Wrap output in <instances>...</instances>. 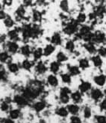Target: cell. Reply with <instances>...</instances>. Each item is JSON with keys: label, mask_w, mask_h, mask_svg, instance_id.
<instances>
[{"label": "cell", "mask_w": 106, "mask_h": 123, "mask_svg": "<svg viewBox=\"0 0 106 123\" xmlns=\"http://www.w3.org/2000/svg\"><path fill=\"white\" fill-rule=\"evenodd\" d=\"M65 49L70 53H73L76 49V45H75V42L73 40H68L66 42L65 44Z\"/></svg>", "instance_id": "d4e9b609"}, {"label": "cell", "mask_w": 106, "mask_h": 123, "mask_svg": "<svg viewBox=\"0 0 106 123\" xmlns=\"http://www.w3.org/2000/svg\"><path fill=\"white\" fill-rule=\"evenodd\" d=\"M92 63L93 64L95 68H100L103 65V61L101 56H99V55H94L90 59Z\"/></svg>", "instance_id": "e0dca14e"}, {"label": "cell", "mask_w": 106, "mask_h": 123, "mask_svg": "<svg viewBox=\"0 0 106 123\" xmlns=\"http://www.w3.org/2000/svg\"><path fill=\"white\" fill-rule=\"evenodd\" d=\"M60 66H61V65L59 62H52L50 64L49 68H50V71L53 74H57L60 71Z\"/></svg>", "instance_id": "4316f807"}, {"label": "cell", "mask_w": 106, "mask_h": 123, "mask_svg": "<svg viewBox=\"0 0 106 123\" xmlns=\"http://www.w3.org/2000/svg\"><path fill=\"white\" fill-rule=\"evenodd\" d=\"M93 120L95 123H106V115L102 113L94 115Z\"/></svg>", "instance_id": "603a6c76"}, {"label": "cell", "mask_w": 106, "mask_h": 123, "mask_svg": "<svg viewBox=\"0 0 106 123\" xmlns=\"http://www.w3.org/2000/svg\"><path fill=\"white\" fill-rule=\"evenodd\" d=\"M55 113L58 116H59V117H61L62 119L67 118L70 115L67 107H64V106H61L58 108H56Z\"/></svg>", "instance_id": "30bf717a"}, {"label": "cell", "mask_w": 106, "mask_h": 123, "mask_svg": "<svg viewBox=\"0 0 106 123\" xmlns=\"http://www.w3.org/2000/svg\"><path fill=\"white\" fill-rule=\"evenodd\" d=\"M5 3L7 4V5H11L12 3V1H5Z\"/></svg>", "instance_id": "681fc988"}, {"label": "cell", "mask_w": 106, "mask_h": 123, "mask_svg": "<svg viewBox=\"0 0 106 123\" xmlns=\"http://www.w3.org/2000/svg\"><path fill=\"white\" fill-rule=\"evenodd\" d=\"M61 80L66 84H70L72 82V76L69 73H64L61 75Z\"/></svg>", "instance_id": "83f0119b"}, {"label": "cell", "mask_w": 106, "mask_h": 123, "mask_svg": "<svg viewBox=\"0 0 106 123\" xmlns=\"http://www.w3.org/2000/svg\"><path fill=\"white\" fill-rule=\"evenodd\" d=\"M69 123H83V120L79 115L70 116L69 119Z\"/></svg>", "instance_id": "1f68e13d"}, {"label": "cell", "mask_w": 106, "mask_h": 123, "mask_svg": "<svg viewBox=\"0 0 106 123\" xmlns=\"http://www.w3.org/2000/svg\"><path fill=\"white\" fill-rule=\"evenodd\" d=\"M97 53L99 56L102 58H106V47L101 46L97 49Z\"/></svg>", "instance_id": "e575fe53"}, {"label": "cell", "mask_w": 106, "mask_h": 123, "mask_svg": "<svg viewBox=\"0 0 106 123\" xmlns=\"http://www.w3.org/2000/svg\"><path fill=\"white\" fill-rule=\"evenodd\" d=\"M90 32H92V26H90L88 25L81 26L78 29V32L80 36L82 37H82H84V35H88Z\"/></svg>", "instance_id": "2e32d148"}, {"label": "cell", "mask_w": 106, "mask_h": 123, "mask_svg": "<svg viewBox=\"0 0 106 123\" xmlns=\"http://www.w3.org/2000/svg\"><path fill=\"white\" fill-rule=\"evenodd\" d=\"M92 89V84L89 81H82L78 86V91L82 94L88 93Z\"/></svg>", "instance_id": "ba28073f"}, {"label": "cell", "mask_w": 106, "mask_h": 123, "mask_svg": "<svg viewBox=\"0 0 106 123\" xmlns=\"http://www.w3.org/2000/svg\"><path fill=\"white\" fill-rule=\"evenodd\" d=\"M93 43L95 44H102L106 42V35L104 32L101 30H97L93 32Z\"/></svg>", "instance_id": "277c9868"}, {"label": "cell", "mask_w": 106, "mask_h": 123, "mask_svg": "<svg viewBox=\"0 0 106 123\" xmlns=\"http://www.w3.org/2000/svg\"><path fill=\"white\" fill-rule=\"evenodd\" d=\"M37 123H45V122L43 121V120H40V121H39L38 122H37Z\"/></svg>", "instance_id": "816d5d0a"}, {"label": "cell", "mask_w": 106, "mask_h": 123, "mask_svg": "<svg viewBox=\"0 0 106 123\" xmlns=\"http://www.w3.org/2000/svg\"><path fill=\"white\" fill-rule=\"evenodd\" d=\"M93 82L99 87L104 86L106 83V75L103 74H101L95 76L93 77Z\"/></svg>", "instance_id": "4fadbf2b"}, {"label": "cell", "mask_w": 106, "mask_h": 123, "mask_svg": "<svg viewBox=\"0 0 106 123\" xmlns=\"http://www.w3.org/2000/svg\"><path fill=\"white\" fill-rule=\"evenodd\" d=\"M8 48L9 52L12 53H15L18 50L19 46L16 42H9L8 44Z\"/></svg>", "instance_id": "f546056e"}, {"label": "cell", "mask_w": 106, "mask_h": 123, "mask_svg": "<svg viewBox=\"0 0 106 123\" xmlns=\"http://www.w3.org/2000/svg\"><path fill=\"white\" fill-rule=\"evenodd\" d=\"M14 101L20 107H25L28 104V100L24 95H17L14 97Z\"/></svg>", "instance_id": "8fae6325"}, {"label": "cell", "mask_w": 106, "mask_h": 123, "mask_svg": "<svg viewBox=\"0 0 106 123\" xmlns=\"http://www.w3.org/2000/svg\"><path fill=\"white\" fill-rule=\"evenodd\" d=\"M55 50V47L53 44H48L43 49V55L45 56H49L51 54H52Z\"/></svg>", "instance_id": "cb8c5ba5"}, {"label": "cell", "mask_w": 106, "mask_h": 123, "mask_svg": "<svg viewBox=\"0 0 106 123\" xmlns=\"http://www.w3.org/2000/svg\"><path fill=\"white\" fill-rule=\"evenodd\" d=\"M51 42L52 43L53 45H61L62 43V38H61V35L58 32L55 33L52 36Z\"/></svg>", "instance_id": "44dd1931"}, {"label": "cell", "mask_w": 106, "mask_h": 123, "mask_svg": "<svg viewBox=\"0 0 106 123\" xmlns=\"http://www.w3.org/2000/svg\"><path fill=\"white\" fill-rule=\"evenodd\" d=\"M43 55V50L42 48L38 47V48L35 49V50L33 51V56L35 60L40 59L42 57Z\"/></svg>", "instance_id": "4dcf8cb0"}, {"label": "cell", "mask_w": 106, "mask_h": 123, "mask_svg": "<svg viewBox=\"0 0 106 123\" xmlns=\"http://www.w3.org/2000/svg\"><path fill=\"white\" fill-rule=\"evenodd\" d=\"M33 110L37 113L43 112L46 107V103L44 101H38L33 104Z\"/></svg>", "instance_id": "5bb4252c"}, {"label": "cell", "mask_w": 106, "mask_h": 123, "mask_svg": "<svg viewBox=\"0 0 106 123\" xmlns=\"http://www.w3.org/2000/svg\"><path fill=\"white\" fill-rule=\"evenodd\" d=\"M47 82L52 87H56V86H58V80L54 74H50L48 76Z\"/></svg>", "instance_id": "ffe728a7"}, {"label": "cell", "mask_w": 106, "mask_h": 123, "mask_svg": "<svg viewBox=\"0 0 106 123\" xmlns=\"http://www.w3.org/2000/svg\"><path fill=\"white\" fill-rule=\"evenodd\" d=\"M21 116V111L20 109H12L10 110L9 111V118L13 119V120H17L19 118H20Z\"/></svg>", "instance_id": "ac0fdd59"}, {"label": "cell", "mask_w": 106, "mask_h": 123, "mask_svg": "<svg viewBox=\"0 0 106 123\" xmlns=\"http://www.w3.org/2000/svg\"><path fill=\"white\" fill-rule=\"evenodd\" d=\"M87 18H88V17H87L86 14L84 13V12H82V11H80L79 13L78 14L77 17H76V20L77 21V23L78 24H82V23L86 22Z\"/></svg>", "instance_id": "484cf974"}, {"label": "cell", "mask_w": 106, "mask_h": 123, "mask_svg": "<svg viewBox=\"0 0 106 123\" xmlns=\"http://www.w3.org/2000/svg\"><path fill=\"white\" fill-rule=\"evenodd\" d=\"M2 8V6H1V5H0V9H1Z\"/></svg>", "instance_id": "f5cc1de1"}, {"label": "cell", "mask_w": 106, "mask_h": 123, "mask_svg": "<svg viewBox=\"0 0 106 123\" xmlns=\"http://www.w3.org/2000/svg\"><path fill=\"white\" fill-rule=\"evenodd\" d=\"M25 13H26V11H25V8L23 6H20V8H19L17 11H16V14L17 15V17H23L24 15H25Z\"/></svg>", "instance_id": "b9f144b4"}, {"label": "cell", "mask_w": 106, "mask_h": 123, "mask_svg": "<svg viewBox=\"0 0 106 123\" xmlns=\"http://www.w3.org/2000/svg\"><path fill=\"white\" fill-rule=\"evenodd\" d=\"M32 50H31V48L28 45H24L21 48V53L25 56H29Z\"/></svg>", "instance_id": "d6a6232c"}, {"label": "cell", "mask_w": 106, "mask_h": 123, "mask_svg": "<svg viewBox=\"0 0 106 123\" xmlns=\"http://www.w3.org/2000/svg\"><path fill=\"white\" fill-rule=\"evenodd\" d=\"M90 98L93 101L96 103H99L104 98L103 91L99 88L92 89L90 92Z\"/></svg>", "instance_id": "3957f363"}, {"label": "cell", "mask_w": 106, "mask_h": 123, "mask_svg": "<svg viewBox=\"0 0 106 123\" xmlns=\"http://www.w3.org/2000/svg\"><path fill=\"white\" fill-rule=\"evenodd\" d=\"M5 76V68H3L2 66H0V79L2 78Z\"/></svg>", "instance_id": "f6af8a7d"}, {"label": "cell", "mask_w": 106, "mask_h": 123, "mask_svg": "<svg viewBox=\"0 0 106 123\" xmlns=\"http://www.w3.org/2000/svg\"><path fill=\"white\" fill-rule=\"evenodd\" d=\"M8 69L12 73H16L19 71V66L16 63H11L8 65Z\"/></svg>", "instance_id": "ab89813d"}, {"label": "cell", "mask_w": 106, "mask_h": 123, "mask_svg": "<svg viewBox=\"0 0 106 123\" xmlns=\"http://www.w3.org/2000/svg\"><path fill=\"white\" fill-rule=\"evenodd\" d=\"M103 93H104V97L106 98V89H104V91H103Z\"/></svg>", "instance_id": "f907efd6"}, {"label": "cell", "mask_w": 106, "mask_h": 123, "mask_svg": "<svg viewBox=\"0 0 106 123\" xmlns=\"http://www.w3.org/2000/svg\"><path fill=\"white\" fill-rule=\"evenodd\" d=\"M78 67L80 69L85 70L90 67V62L87 58H82L78 60Z\"/></svg>", "instance_id": "d6986e66"}, {"label": "cell", "mask_w": 106, "mask_h": 123, "mask_svg": "<svg viewBox=\"0 0 106 123\" xmlns=\"http://www.w3.org/2000/svg\"><path fill=\"white\" fill-rule=\"evenodd\" d=\"M70 99L72 100L73 103L78 104L79 105V104H82L83 101V94L81 93L78 90L72 92L71 95H70Z\"/></svg>", "instance_id": "52a82bcc"}, {"label": "cell", "mask_w": 106, "mask_h": 123, "mask_svg": "<svg viewBox=\"0 0 106 123\" xmlns=\"http://www.w3.org/2000/svg\"><path fill=\"white\" fill-rule=\"evenodd\" d=\"M8 59H9V56H8V54L7 53H0V61L2 62H7Z\"/></svg>", "instance_id": "ee69618b"}, {"label": "cell", "mask_w": 106, "mask_h": 123, "mask_svg": "<svg viewBox=\"0 0 106 123\" xmlns=\"http://www.w3.org/2000/svg\"><path fill=\"white\" fill-rule=\"evenodd\" d=\"M18 32L16 30V29H14V30H11L8 32V36L9 38L12 40H16L18 38Z\"/></svg>", "instance_id": "60d3db41"}, {"label": "cell", "mask_w": 106, "mask_h": 123, "mask_svg": "<svg viewBox=\"0 0 106 123\" xmlns=\"http://www.w3.org/2000/svg\"><path fill=\"white\" fill-rule=\"evenodd\" d=\"M94 13L96 14V15L97 16L98 20L100 19L102 20V18L104 17L105 14H106V8H105V5L102 3V4H99L97 5L96 7L93 8V11Z\"/></svg>", "instance_id": "5b68a950"}, {"label": "cell", "mask_w": 106, "mask_h": 123, "mask_svg": "<svg viewBox=\"0 0 106 123\" xmlns=\"http://www.w3.org/2000/svg\"><path fill=\"white\" fill-rule=\"evenodd\" d=\"M6 17V14H5V12L2 11H0V19H5Z\"/></svg>", "instance_id": "7dc6e473"}, {"label": "cell", "mask_w": 106, "mask_h": 123, "mask_svg": "<svg viewBox=\"0 0 106 123\" xmlns=\"http://www.w3.org/2000/svg\"><path fill=\"white\" fill-rule=\"evenodd\" d=\"M32 18H33V20L34 22H40L42 19V14L40 11H33Z\"/></svg>", "instance_id": "d590c367"}, {"label": "cell", "mask_w": 106, "mask_h": 123, "mask_svg": "<svg viewBox=\"0 0 106 123\" xmlns=\"http://www.w3.org/2000/svg\"><path fill=\"white\" fill-rule=\"evenodd\" d=\"M56 58H57V62L59 63H61V62H64L67 61L68 60V56L67 55L63 53L60 51L58 54L57 56H56Z\"/></svg>", "instance_id": "f1b7e54d"}, {"label": "cell", "mask_w": 106, "mask_h": 123, "mask_svg": "<svg viewBox=\"0 0 106 123\" xmlns=\"http://www.w3.org/2000/svg\"><path fill=\"white\" fill-rule=\"evenodd\" d=\"M67 70H68V73H69L71 76H73V77L78 76L81 74L80 68L77 65H67Z\"/></svg>", "instance_id": "9a60e30c"}, {"label": "cell", "mask_w": 106, "mask_h": 123, "mask_svg": "<svg viewBox=\"0 0 106 123\" xmlns=\"http://www.w3.org/2000/svg\"><path fill=\"white\" fill-rule=\"evenodd\" d=\"M35 70H36V72L38 73L39 74H44L46 71L47 68L43 62H39L37 63V65H36Z\"/></svg>", "instance_id": "7402d4cb"}, {"label": "cell", "mask_w": 106, "mask_h": 123, "mask_svg": "<svg viewBox=\"0 0 106 123\" xmlns=\"http://www.w3.org/2000/svg\"><path fill=\"white\" fill-rule=\"evenodd\" d=\"M71 93H72L71 90L68 87L65 86V87L61 88L60 91V95H59L60 102L62 104H66V105L69 104V102L71 100L70 99Z\"/></svg>", "instance_id": "7a4b0ae2"}, {"label": "cell", "mask_w": 106, "mask_h": 123, "mask_svg": "<svg viewBox=\"0 0 106 123\" xmlns=\"http://www.w3.org/2000/svg\"><path fill=\"white\" fill-rule=\"evenodd\" d=\"M24 3L26 4V6H28V5H32V1H25Z\"/></svg>", "instance_id": "c3c4849f"}, {"label": "cell", "mask_w": 106, "mask_h": 123, "mask_svg": "<svg viewBox=\"0 0 106 123\" xmlns=\"http://www.w3.org/2000/svg\"><path fill=\"white\" fill-rule=\"evenodd\" d=\"M64 27H63V32L67 35H76L78 32L79 29V24L77 21L74 19H71L69 21H64Z\"/></svg>", "instance_id": "6da1fadb"}, {"label": "cell", "mask_w": 106, "mask_h": 123, "mask_svg": "<svg viewBox=\"0 0 106 123\" xmlns=\"http://www.w3.org/2000/svg\"><path fill=\"white\" fill-rule=\"evenodd\" d=\"M3 123H16V122H15L14 120L11 119H10V118H8V119H5L4 120V122H3Z\"/></svg>", "instance_id": "bcb514c9"}, {"label": "cell", "mask_w": 106, "mask_h": 123, "mask_svg": "<svg viewBox=\"0 0 106 123\" xmlns=\"http://www.w3.org/2000/svg\"><path fill=\"white\" fill-rule=\"evenodd\" d=\"M67 108L68 112H69L70 116H76V115H79V113L82 111V109H81V107L78 105V104H69L66 106Z\"/></svg>", "instance_id": "8992f818"}, {"label": "cell", "mask_w": 106, "mask_h": 123, "mask_svg": "<svg viewBox=\"0 0 106 123\" xmlns=\"http://www.w3.org/2000/svg\"><path fill=\"white\" fill-rule=\"evenodd\" d=\"M60 8L64 12H68L70 9L69 7V2L67 1H61L60 3Z\"/></svg>", "instance_id": "8d00e7d4"}, {"label": "cell", "mask_w": 106, "mask_h": 123, "mask_svg": "<svg viewBox=\"0 0 106 123\" xmlns=\"http://www.w3.org/2000/svg\"><path fill=\"white\" fill-rule=\"evenodd\" d=\"M82 113L83 119H84L85 120H89L93 117V110L88 105L83 107V108L82 109Z\"/></svg>", "instance_id": "7c38bea8"}, {"label": "cell", "mask_w": 106, "mask_h": 123, "mask_svg": "<svg viewBox=\"0 0 106 123\" xmlns=\"http://www.w3.org/2000/svg\"><path fill=\"white\" fill-rule=\"evenodd\" d=\"M1 110L2 112H8L10 110V105H9V102L8 101H4L1 104V106H0Z\"/></svg>", "instance_id": "f35d334b"}, {"label": "cell", "mask_w": 106, "mask_h": 123, "mask_svg": "<svg viewBox=\"0 0 106 123\" xmlns=\"http://www.w3.org/2000/svg\"><path fill=\"white\" fill-rule=\"evenodd\" d=\"M82 46L84 50L91 55H93V56H94V55H96V53H97V48L96 47V45L94 43L86 42V43H84Z\"/></svg>", "instance_id": "9c48e42d"}, {"label": "cell", "mask_w": 106, "mask_h": 123, "mask_svg": "<svg viewBox=\"0 0 106 123\" xmlns=\"http://www.w3.org/2000/svg\"><path fill=\"white\" fill-rule=\"evenodd\" d=\"M32 66H33V62H32L29 61V60H28V59L24 60L22 62V68L26 69V70H30L32 68Z\"/></svg>", "instance_id": "836d02e7"}, {"label": "cell", "mask_w": 106, "mask_h": 123, "mask_svg": "<svg viewBox=\"0 0 106 123\" xmlns=\"http://www.w3.org/2000/svg\"><path fill=\"white\" fill-rule=\"evenodd\" d=\"M5 26H7V27H12L14 26V21H13V20L11 19V18H10V17H7L6 19L5 20Z\"/></svg>", "instance_id": "7bdbcfd3"}, {"label": "cell", "mask_w": 106, "mask_h": 123, "mask_svg": "<svg viewBox=\"0 0 106 123\" xmlns=\"http://www.w3.org/2000/svg\"><path fill=\"white\" fill-rule=\"evenodd\" d=\"M99 109L101 112H106V98L103 99L99 103Z\"/></svg>", "instance_id": "74e56055"}]
</instances>
